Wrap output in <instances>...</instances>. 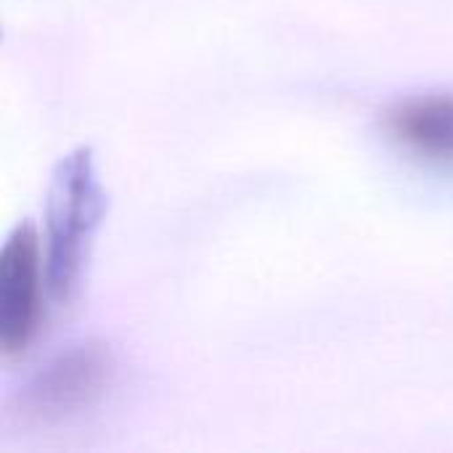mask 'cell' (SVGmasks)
Instances as JSON below:
<instances>
[{
	"instance_id": "277c9868",
	"label": "cell",
	"mask_w": 453,
	"mask_h": 453,
	"mask_svg": "<svg viewBox=\"0 0 453 453\" xmlns=\"http://www.w3.org/2000/svg\"><path fill=\"white\" fill-rule=\"evenodd\" d=\"M388 135L430 162L453 165V93H422L395 101L385 117Z\"/></svg>"
},
{
	"instance_id": "6da1fadb",
	"label": "cell",
	"mask_w": 453,
	"mask_h": 453,
	"mask_svg": "<svg viewBox=\"0 0 453 453\" xmlns=\"http://www.w3.org/2000/svg\"><path fill=\"white\" fill-rule=\"evenodd\" d=\"M106 210L109 196L93 151L72 149L56 162L45 199V289L58 305L77 295Z\"/></svg>"
},
{
	"instance_id": "7a4b0ae2",
	"label": "cell",
	"mask_w": 453,
	"mask_h": 453,
	"mask_svg": "<svg viewBox=\"0 0 453 453\" xmlns=\"http://www.w3.org/2000/svg\"><path fill=\"white\" fill-rule=\"evenodd\" d=\"M114 374L111 350L85 340L48 358L24 385L21 409L37 422H61L93 409Z\"/></svg>"
},
{
	"instance_id": "3957f363",
	"label": "cell",
	"mask_w": 453,
	"mask_h": 453,
	"mask_svg": "<svg viewBox=\"0 0 453 453\" xmlns=\"http://www.w3.org/2000/svg\"><path fill=\"white\" fill-rule=\"evenodd\" d=\"M45 255L29 220H21L5 239L0 255V345L19 356L37 334L42 316Z\"/></svg>"
}]
</instances>
